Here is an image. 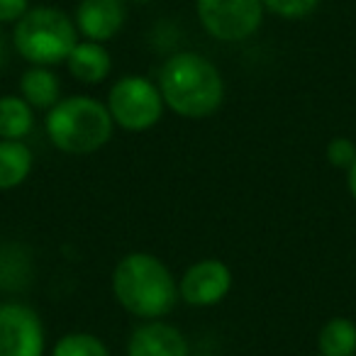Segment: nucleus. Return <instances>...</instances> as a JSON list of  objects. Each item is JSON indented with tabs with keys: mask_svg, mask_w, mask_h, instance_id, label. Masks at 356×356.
<instances>
[{
	"mask_svg": "<svg viewBox=\"0 0 356 356\" xmlns=\"http://www.w3.org/2000/svg\"><path fill=\"white\" fill-rule=\"evenodd\" d=\"M66 71L71 79L83 86H100L113 74V54L105 44L90 40H81L66 59Z\"/></svg>",
	"mask_w": 356,
	"mask_h": 356,
	"instance_id": "obj_11",
	"label": "nucleus"
},
{
	"mask_svg": "<svg viewBox=\"0 0 356 356\" xmlns=\"http://www.w3.org/2000/svg\"><path fill=\"white\" fill-rule=\"evenodd\" d=\"M74 22L81 40L105 44L122 32L127 22V0H79Z\"/></svg>",
	"mask_w": 356,
	"mask_h": 356,
	"instance_id": "obj_9",
	"label": "nucleus"
},
{
	"mask_svg": "<svg viewBox=\"0 0 356 356\" xmlns=\"http://www.w3.org/2000/svg\"><path fill=\"white\" fill-rule=\"evenodd\" d=\"M320 356H356V322L349 317H332L317 332Z\"/></svg>",
	"mask_w": 356,
	"mask_h": 356,
	"instance_id": "obj_15",
	"label": "nucleus"
},
{
	"mask_svg": "<svg viewBox=\"0 0 356 356\" xmlns=\"http://www.w3.org/2000/svg\"><path fill=\"white\" fill-rule=\"evenodd\" d=\"M327 161L339 171H349L356 161V142L349 137H334L327 144Z\"/></svg>",
	"mask_w": 356,
	"mask_h": 356,
	"instance_id": "obj_18",
	"label": "nucleus"
},
{
	"mask_svg": "<svg viewBox=\"0 0 356 356\" xmlns=\"http://www.w3.org/2000/svg\"><path fill=\"white\" fill-rule=\"evenodd\" d=\"M49 356H113L110 346L93 332H66L51 346Z\"/></svg>",
	"mask_w": 356,
	"mask_h": 356,
	"instance_id": "obj_16",
	"label": "nucleus"
},
{
	"mask_svg": "<svg viewBox=\"0 0 356 356\" xmlns=\"http://www.w3.org/2000/svg\"><path fill=\"white\" fill-rule=\"evenodd\" d=\"M17 88L32 108L44 110V113H49L61 100V79L49 66H27L22 71Z\"/></svg>",
	"mask_w": 356,
	"mask_h": 356,
	"instance_id": "obj_12",
	"label": "nucleus"
},
{
	"mask_svg": "<svg viewBox=\"0 0 356 356\" xmlns=\"http://www.w3.org/2000/svg\"><path fill=\"white\" fill-rule=\"evenodd\" d=\"M317 356H320V354H317Z\"/></svg>",
	"mask_w": 356,
	"mask_h": 356,
	"instance_id": "obj_24",
	"label": "nucleus"
},
{
	"mask_svg": "<svg viewBox=\"0 0 356 356\" xmlns=\"http://www.w3.org/2000/svg\"><path fill=\"white\" fill-rule=\"evenodd\" d=\"M51 147L69 156H88L110 144L115 122L105 100L93 95H66L44 115Z\"/></svg>",
	"mask_w": 356,
	"mask_h": 356,
	"instance_id": "obj_3",
	"label": "nucleus"
},
{
	"mask_svg": "<svg viewBox=\"0 0 356 356\" xmlns=\"http://www.w3.org/2000/svg\"><path fill=\"white\" fill-rule=\"evenodd\" d=\"M13 49L27 66H56L66 64L74 47L81 42L74 15L54 6L30 8L20 22L13 25Z\"/></svg>",
	"mask_w": 356,
	"mask_h": 356,
	"instance_id": "obj_4",
	"label": "nucleus"
},
{
	"mask_svg": "<svg viewBox=\"0 0 356 356\" xmlns=\"http://www.w3.org/2000/svg\"><path fill=\"white\" fill-rule=\"evenodd\" d=\"M346 188H349V195L356 203V161H354V166L346 171Z\"/></svg>",
	"mask_w": 356,
	"mask_h": 356,
	"instance_id": "obj_20",
	"label": "nucleus"
},
{
	"mask_svg": "<svg viewBox=\"0 0 356 356\" xmlns=\"http://www.w3.org/2000/svg\"><path fill=\"white\" fill-rule=\"evenodd\" d=\"M127 356H191V341L166 320L139 322L127 337Z\"/></svg>",
	"mask_w": 356,
	"mask_h": 356,
	"instance_id": "obj_10",
	"label": "nucleus"
},
{
	"mask_svg": "<svg viewBox=\"0 0 356 356\" xmlns=\"http://www.w3.org/2000/svg\"><path fill=\"white\" fill-rule=\"evenodd\" d=\"M105 105L115 127L124 132H147L156 127L166 110L159 83L142 74H127L113 81L105 95Z\"/></svg>",
	"mask_w": 356,
	"mask_h": 356,
	"instance_id": "obj_5",
	"label": "nucleus"
},
{
	"mask_svg": "<svg viewBox=\"0 0 356 356\" xmlns=\"http://www.w3.org/2000/svg\"><path fill=\"white\" fill-rule=\"evenodd\" d=\"M191 356H218V354H208V351H205V354H191Z\"/></svg>",
	"mask_w": 356,
	"mask_h": 356,
	"instance_id": "obj_23",
	"label": "nucleus"
},
{
	"mask_svg": "<svg viewBox=\"0 0 356 356\" xmlns=\"http://www.w3.org/2000/svg\"><path fill=\"white\" fill-rule=\"evenodd\" d=\"M8 64V40L3 35V27H0V69Z\"/></svg>",
	"mask_w": 356,
	"mask_h": 356,
	"instance_id": "obj_21",
	"label": "nucleus"
},
{
	"mask_svg": "<svg viewBox=\"0 0 356 356\" xmlns=\"http://www.w3.org/2000/svg\"><path fill=\"white\" fill-rule=\"evenodd\" d=\"M37 110L20 93L0 95V139L25 142L35 129Z\"/></svg>",
	"mask_w": 356,
	"mask_h": 356,
	"instance_id": "obj_14",
	"label": "nucleus"
},
{
	"mask_svg": "<svg viewBox=\"0 0 356 356\" xmlns=\"http://www.w3.org/2000/svg\"><path fill=\"white\" fill-rule=\"evenodd\" d=\"M266 13L283 20H302L320 8L322 0H261Z\"/></svg>",
	"mask_w": 356,
	"mask_h": 356,
	"instance_id": "obj_17",
	"label": "nucleus"
},
{
	"mask_svg": "<svg viewBox=\"0 0 356 356\" xmlns=\"http://www.w3.org/2000/svg\"><path fill=\"white\" fill-rule=\"evenodd\" d=\"M0 356H47V327L27 302L0 300Z\"/></svg>",
	"mask_w": 356,
	"mask_h": 356,
	"instance_id": "obj_7",
	"label": "nucleus"
},
{
	"mask_svg": "<svg viewBox=\"0 0 356 356\" xmlns=\"http://www.w3.org/2000/svg\"><path fill=\"white\" fill-rule=\"evenodd\" d=\"M159 90L166 110L184 120L213 118L225 103V76L200 51H176L161 64Z\"/></svg>",
	"mask_w": 356,
	"mask_h": 356,
	"instance_id": "obj_2",
	"label": "nucleus"
},
{
	"mask_svg": "<svg viewBox=\"0 0 356 356\" xmlns=\"http://www.w3.org/2000/svg\"><path fill=\"white\" fill-rule=\"evenodd\" d=\"M30 0H0V27L15 25L30 13Z\"/></svg>",
	"mask_w": 356,
	"mask_h": 356,
	"instance_id": "obj_19",
	"label": "nucleus"
},
{
	"mask_svg": "<svg viewBox=\"0 0 356 356\" xmlns=\"http://www.w3.org/2000/svg\"><path fill=\"white\" fill-rule=\"evenodd\" d=\"M110 288L118 305L139 322L166 320L181 302L178 278L152 252H129L115 264Z\"/></svg>",
	"mask_w": 356,
	"mask_h": 356,
	"instance_id": "obj_1",
	"label": "nucleus"
},
{
	"mask_svg": "<svg viewBox=\"0 0 356 356\" xmlns=\"http://www.w3.org/2000/svg\"><path fill=\"white\" fill-rule=\"evenodd\" d=\"M35 154L20 139H0V193L15 191L32 176Z\"/></svg>",
	"mask_w": 356,
	"mask_h": 356,
	"instance_id": "obj_13",
	"label": "nucleus"
},
{
	"mask_svg": "<svg viewBox=\"0 0 356 356\" xmlns=\"http://www.w3.org/2000/svg\"><path fill=\"white\" fill-rule=\"evenodd\" d=\"M232 268L222 259L205 257L178 276V296L191 307H215L232 293Z\"/></svg>",
	"mask_w": 356,
	"mask_h": 356,
	"instance_id": "obj_8",
	"label": "nucleus"
},
{
	"mask_svg": "<svg viewBox=\"0 0 356 356\" xmlns=\"http://www.w3.org/2000/svg\"><path fill=\"white\" fill-rule=\"evenodd\" d=\"M195 15L215 42L239 44L261 30L266 8L261 0H195Z\"/></svg>",
	"mask_w": 356,
	"mask_h": 356,
	"instance_id": "obj_6",
	"label": "nucleus"
},
{
	"mask_svg": "<svg viewBox=\"0 0 356 356\" xmlns=\"http://www.w3.org/2000/svg\"><path fill=\"white\" fill-rule=\"evenodd\" d=\"M127 3H134V6H147V3H152V0H127Z\"/></svg>",
	"mask_w": 356,
	"mask_h": 356,
	"instance_id": "obj_22",
	"label": "nucleus"
}]
</instances>
